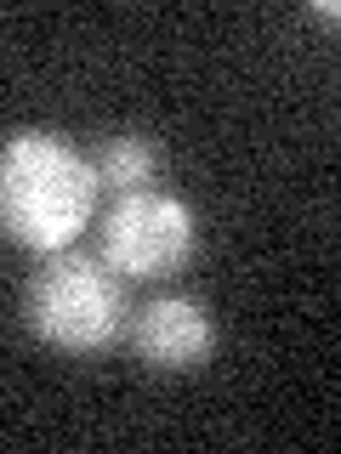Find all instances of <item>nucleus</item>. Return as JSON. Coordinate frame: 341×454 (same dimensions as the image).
I'll list each match as a JSON object with an SVG mask.
<instances>
[{"label":"nucleus","instance_id":"nucleus-1","mask_svg":"<svg viewBox=\"0 0 341 454\" xmlns=\"http://www.w3.org/2000/svg\"><path fill=\"white\" fill-rule=\"evenodd\" d=\"M97 216V170L63 131L23 125L0 142V233L35 255L75 250Z\"/></svg>","mask_w":341,"mask_h":454},{"label":"nucleus","instance_id":"nucleus-6","mask_svg":"<svg viewBox=\"0 0 341 454\" xmlns=\"http://www.w3.org/2000/svg\"><path fill=\"white\" fill-rule=\"evenodd\" d=\"M313 18H324V23H336V18H341V6H336V0H313Z\"/></svg>","mask_w":341,"mask_h":454},{"label":"nucleus","instance_id":"nucleus-2","mask_svg":"<svg viewBox=\"0 0 341 454\" xmlns=\"http://www.w3.org/2000/svg\"><path fill=\"white\" fill-rule=\"evenodd\" d=\"M23 318L52 352H97L125 330V278H114L91 250H57L28 278Z\"/></svg>","mask_w":341,"mask_h":454},{"label":"nucleus","instance_id":"nucleus-3","mask_svg":"<svg viewBox=\"0 0 341 454\" xmlns=\"http://www.w3.org/2000/svg\"><path fill=\"white\" fill-rule=\"evenodd\" d=\"M199 245V216L182 193L165 188H142L114 199L97 222V262L108 267L114 278H170L194 262Z\"/></svg>","mask_w":341,"mask_h":454},{"label":"nucleus","instance_id":"nucleus-4","mask_svg":"<svg viewBox=\"0 0 341 454\" xmlns=\"http://www.w3.org/2000/svg\"><path fill=\"white\" fill-rule=\"evenodd\" d=\"M125 330H131L137 364L154 375H194L217 352V318L194 295H148L125 318Z\"/></svg>","mask_w":341,"mask_h":454},{"label":"nucleus","instance_id":"nucleus-5","mask_svg":"<svg viewBox=\"0 0 341 454\" xmlns=\"http://www.w3.org/2000/svg\"><path fill=\"white\" fill-rule=\"evenodd\" d=\"M91 170H97V193H114V199H125V193H142V188H154V170H160V153H154V142L142 137V131H114L97 142V153H91Z\"/></svg>","mask_w":341,"mask_h":454}]
</instances>
